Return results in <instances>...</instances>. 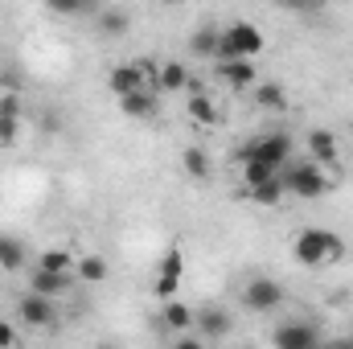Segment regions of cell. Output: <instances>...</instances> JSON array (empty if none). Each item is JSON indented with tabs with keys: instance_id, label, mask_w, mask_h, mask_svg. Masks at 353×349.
<instances>
[{
	"instance_id": "1",
	"label": "cell",
	"mask_w": 353,
	"mask_h": 349,
	"mask_svg": "<svg viewBox=\"0 0 353 349\" xmlns=\"http://www.w3.org/2000/svg\"><path fill=\"white\" fill-rule=\"evenodd\" d=\"M239 165H267V169L283 173L292 165V136L288 132H263V136L247 140L239 148Z\"/></svg>"
},
{
	"instance_id": "2",
	"label": "cell",
	"mask_w": 353,
	"mask_h": 349,
	"mask_svg": "<svg viewBox=\"0 0 353 349\" xmlns=\"http://www.w3.org/2000/svg\"><path fill=\"white\" fill-rule=\"evenodd\" d=\"M292 255H296V263H304V267H325V263H333V259H341V255H345V243H341L333 230L308 226V230H300V235H296Z\"/></svg>"
},
{
	"instance_id": "3",
	"label": "cell",
	"mask_w": 353,
	"mask_h": 349,
	"mask_svg": "<svg viewBox=\"0 0 353 349\" xmlns=\"http://www.w3.org/2000/svg\"><path fill=\"white\" fill-rule=\"evenodd\" d=\"M263 54V33H259V25H251V21H234V25H226L222 29V54H218V62H255Z\"/></svg>"
},
{
	"instance_id": "4",
	"label": "cell",
	"mask_w": 353,
	"mask_h": 349,
	"mask_svg": "<svg viewBox=\"0 0 353 349\" xmlns=\"http://www.w3.org/2000/svg\"><path fill=\"white\" fill-rule=\"evenodd\" d=\"M279 181H283V193H296V197H308V201L329 193V177L321 173V165H288L279 173Z\"/></svg>"
},
{
	"instance_id": "5",
	"label": "cell",
	"mask_w": 353,
	"mask_h": 349,
	"mask_svg": "<svg viewBox=\"0 0 353 349\" xmlns=\"http://www.w3.org/2000/svg\"><path fill=\"white\" fill-rule=\"evenodd\" d=\"M271 346L275 349H321L325 341H321L316 325H308V321H283V325H275Z\"/></svg>"
},
{
	"instance_id": "6",
	"label": "cell",
	"mask_w": 353,
	"mask_h": 349,
	"mask_svg": "<svg viewBox=\"0 0 353 349\" xmlns=\"http://www.w3.org/2000/svg\"><path fill=\"white\" fill-rule=\"evenodd\" d=\"M279 300H283V288H279L275 279H267V275H255V279L243 288V304H247L251 312H271Z\"/></svg>"
},
{
	"instance_id": "7",
	"label": "cell",
	"mask_w": 353,
	"mask_h": 349,
	"mask_svg": "<svg viewBox=\"0 0 353 349\" xmlns=\"http://www.w3.org/2000/svg\"><path fill=\"white\" fill-rule=\"evenodd\" d=\"M21 321L29 325V329H46V333H54L58 329V312H54V300H46V296H25L21 300Z\"/></svg>"
},
{
	"instance_id": "8",
	"label": "cell",
	"mask_w": 353,
	"mask_h": 349,
	"mask_svg": "<svg viewBox=\"0 0 353 349\" xmlns=\"http://www.w3.org/2000/svg\"><path fill=\"white\" fill-rule=\"evenodd\" d=\"M21 136V94L4 90L0 94V144H12Z\"/></svg>"
},
{
	"instance_id": "9",
	"label": "cell",
	"mask_w": 353,
	"mask_h": 349,
	"mask_svg": "<svg viewBox=\"0 0 353 349\" xmlns=\"http://www.w3.org/2000/svg\"><path fill=\"white\" fill-rule=\"evenodd\" d=\"M185 111H189V119H193V123H201V128H214V123H218V107H214V99L197 87L193 79H189V99H185Z\"/></svg>"
},
{
	"instance_id": "10",
	"label": "cell",
	"mask_w": 353,
	"mask_h": 349,
	"mask_svg": "<svg viewBox=\"0 0 353 349\" xmlns=\"http://www.w3.org/2000/svg\"><path fill=\"white\" fill-rule=\"evenodd\" d=\"M308 152L316 165H337L341 161V148H337V136L329 128H312L308 132Z\"/></svg>"
},
{
	"instance_id": "11",
	"label": "cell",
	"mask_w": 353,
	"mask_h": 349,
	"mask_svg": "<svg viewBox=\"0 0 353 349\" xmlns=\"http://www.w3.org/2000/svg\"><path fill=\"white\" fill-rule=\"evenodd\" d=\"M70 283H74V275H54V271H41V267H33V275H29V292L33 296H46V300L62 296Z\"/></svg>"
},
{
	"instance_id": "12",
	"label": "cell",
	"mask_w": 353,
	"mask_h": 349,
	"mask_svg": "<svg viewBox=\"0 0 353 349\" xmlns=\"http://www.w3.org/2000/svg\"><path fill=\"white\" fill-rule=\"evenodd\" d=\"M218 79L226 83L230 90H247L255 87V62H218Z\"/></svg>"
},
{
	"instance_id": "13",
	"label": "cell",
	"mask_w": 353,
	"mask_h": 349,
	"mask_svg": "<svg viewBox=\"0 0 353 349\" xmlns=\"http://www.w3.org/2000/svg\"><path fill=\"white\" fill-rule=\"evenodd\" d=\"M189 54H193V58H218V54H222V29H210V25L193 29Z\"/></svg>"
},
{
	"instance_id": "14",
	"label": "cell",
	"mask_w": 353,
	"mask_h": 349,
	"mask_svg": "<svg viewBox=\"0 0 353 349\" xmlns=\"http://www.w3.org/2000/svg\"><path fill=\"white\" fill-rule=\"evenodd\" d=\"M205 337H226L230 333V312L226 308H218V304H205L201 312H197V321H193Z\"/></svg>"
},
{
	"instance_id": "15",
	"label": "cell",
	"mask_w": 353,
	"mask_h": 349,
	"mask_svg": "<svg viewBox=\"0 0 353 349\" xmlns=\"http://www.w3.org/2000/svg\"><path fill=\"white\" fill-rule=\"evenodd\" d=\"M157 90H161V94H176V90H189V66H181V62H161V74H157Z\"/></svg>"
},
{
	"instance_id": "16",
	"label": "cell",
	"mask_w": 353,
	"mask_h": 349,
	"mask_svg": "<svg viewBox=\"0 0 353 349\" xmlns=\"http://www.w3.org/2000/svg\"><path fill=\"white\" fill-rule=\"evenodd\" d=\"M119 111L132 119H152L157 115V90H136V94L119 99Z\"/></svg>"
},
{
	"instance_id": "17",
	"label": "cell",
	"mask_w": 353,
	"mask_h": 349,
	"mask_svg": "<svg viewBox=\"0 0 353 349\" xmlns=\"http://www.w3.org/2000/svg\"><path fill=\"white\" fill-rule=\"evenodd\" d=\"M107 259L103 255H83V259L74 263V279H83V283H103L107 279Z\"/></svg>"
},
{
	"instance_id": "18",
	"label": "cell",
	"mask_w": 353,
	"mask_h": 349,
	"mask_svg": "<svg viewBox=\"0 0 353 349\" xmlns=\"http://www.w3.org/2000/svg\"><path fill=\"white\" fill-rule=\"evenodd\" d=\"M74 255L70 251H62V247H54V251H41V259H37V267L41 271H54V275H74Z\"/></svg>"
},
{
	"instance_id": "19",
	"label": "cell",
	"mask_w": 353,
	"mask_h": 349,
	"mask_svg": "<svg viewBox=\"0 0 353 349\" xmlns=\"http://www.w3.org/2000/svg\"><path fill=\"white\" fill-rule=\"evenodd\" d=\"M193 321H197V312L185 308L181 300H169L165 312H161V325H165V329H193Z\"/></svg>"
},
{
	"instance_id": "20",
	"label": "cell",
	"mask_w": 353,
	"mask_h": 349,
	"mask_svg": "<svg viewBox=\"0 0 353 349\" xmlns=\"http://www.w3.org/2000/svg\"><path fill=\"white\" fill-rule=\"evenodd\" d=\"M247 197H251L255 206H279V201H283V181H279V177H271V181H263V185L247 189Z\"/></svg>"
},
{
	"instance_id": "21",
	"label": "cell",
	"mask_w": 353,
	"mask_h": 349,
	"mask_svg": "<svg viewBox=\"0 0 353 349\" xmlns=\"http://www.w3.org/2000/svg\"><path fill=\"white\" fill-rule=\"evenodd\" d=\"M0 267H4V271H21V267H25V247H21L17 239H4V235H0Z\"/></svg>"
},
{
	"instance_id": "22",
	"label": "cell",
	"mask_w": 353,
	"mask_h": 349,
	"mask_svg": "<svg viewBox=\"0 0 353 349\" xmlns=\"http://www.w3.org/2000/svg\"><path fill=\"white\" fill-rule=\"evenodd\" d=\"M255 103H259L263 111H283V107H288V99H283V87H279V83H263V87H255Z\"/></svg>"
},
{
	"instance_id": "23",
	"label": "cell",
	"mask_w": 353,
	"mask_h": 349,
	"mask_svg": "<svg viewBox=\"0 0 353 349\" xmlns=\"http://www.w3.org/2000/svg\"><path fill=\"white\" fill-rule=\"evenodd\" d=\"M181 165H185V173L197 177V181H201V177H210V157H205V148H197V144H193V148H185Z\"/></svg>"
},
{
	"instance_id": "24",
	"label": "cell",
	"mask_w": 353,
	"mask_h": 349,
	"mask_svg": "<svg viewBox=\"0 0 353 349\" xmlns=\"http://www.w3.org/2000/svg\"><path fill=\"white\" fill-rule=\"evenodd\" d=\"M99 25H103V33H128L132 17H128L123 8H103V12H99Z\"/></svg>"
},
{
	"instance_id": "25",
	"label": "cell",
	"mask_w": 353,
	"mask_h": 349,
	"mask_svg": "<svg viewBox=\"0 0 353 349\" xmlns=\"http://www.w3.org/2000/svg\"><path fill=\"white\" fill-rule=\"evenodd\" d=\"M161 275H169V279H181V275H185V255H181L176 247L161 255Z\"/></svg>"
},
{
	"instance_id": "26",
	"label": "cell",
	"mask_w": 353,
	"mask_h": 349,
	"mask_svg": "<svg viewBox=\"0 0 353 349\" xmlns=\"http://www.w3.org/2000/svg\"><path fill=\"white\" fill-rule=\"evenodd\" d=\"M271 177H279V173H275V169H267V165H243V185H247V189L263 185V181H271Z\"/></svg>"
},
{
	"instance_id": "27",
	"label": "cell",
	"mask_w": 353,
	"mask_h": 349,
	"mask_svg": "<svg viewBox=\"0 0 353 349\" xmlns=\"http://www.w3.org/2000/svg\"><path fill=\"white\" fill-rule=\"evenodd\" d=\"M50 8L54 12H62V17H83V12H94V4H87V0H50Z\"/></svg>"
},
{
	"instance_id": "28",
	"label": "cell",
	"mask_w": 353,
	"mask_h": 349,
	"mask_svg": "<svg viewBox=\"0 0 353 349\" xmlns=\"http://www.w3.org/2000/svg\"><path fill=\"white\" fill-rule=\"evenodd\" d=\"M176 288H181V279H169V275H157V296L169 304V300H176Z\"/></svg>"
},
{
	"instance_id": "29",
	"label": "cell",
	"mask_w": 353,
	"mask_h": 349,
	"mask_svg": "<svg viewBox=\"0 0 353 349\" xmlns=\"http://www.w3.org/2000/svg\"><path fill=\"white\" fill-rule=\"evenodd\" d=\"M0 349H21V337L8 321H0Z\"/></svg>"
},
{
	"instance_id": "30",
	"label": "cell",
	"mask_w": 353,
	"mask_h": 349,
	"mask_svg": "<svg viewBox=\"0 0 353 349\" xmlns=\"http://www.w3.org/2000/svg\"><path fill=\"white\" fill-rule=\"evenodd\" d=\"M173 349H205V346H201L197 337H176V341H173Z\"/></svg>"
},
{
	"instance_id": "31",
	"label": "cell",
	"mask_w": 353,
	"mask_h": 349,
	"mask_svg": "<svg viewBox=\"0 0 353 349\" xmlns=\"http://www.w3.org/2000/svg\"><path fill=\"white\" fill-rule=\"evenodd\" d=\"M321 349H353V341L350 337H337V341H325Z\"/></svg>"
},
{
	"instance_id": "32",
	"label": "cell",
	"mask_w": 353,
	"mask_h": 349,
	"mask_svg": "<svg viewBox=\"0 0 353 349\" xmlns=\"http://www.w3.org/2000/svg\"><path fill=\"white\" fill-rule=\"evenodd\" d=\"M350 341H353V333H350Z\"/></svg>"
}]
</instances>
